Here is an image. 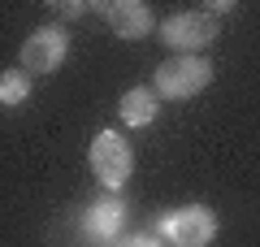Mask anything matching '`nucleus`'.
Masks as SVG:
<instances>
[{
	"instance_id": "obj_5",
	"label": "nucleus",
	"mask_w": 260,
	"mask_h": 247,
	"mask_svg": "<svg viewBox=\"0 0 260 247\" xmlns=\"http://www.w3.org/2000/svg\"><path fill=\"white\" fill-rule=\"evenodd\" d=\"M65 48H70V39L61 26H39L22 48V74H52L65 61Z\"/></svg>"
},
{
	"instance_id": "obj_6",
	"label": "nucleus",
	"mask_w": 260,
	"mask_h": 247,
	"mask_svg": "<svg viewBox=\"0 0 260 247\" xmlns=\"http://www.w3.org/2000/svg\"><path fill=\"white\" fill-rule=\"evenodd\" d=\"M104 18H109L113 35L121 39H143L152 30V9L143 0H117V5H104Z\"/></svg>"
},
{
	"instance_id": "obj_2",
	"label": "nucleus",
	"mask_w": 260,
	"mask_h": 247,
	"mask_svg": "<svg viewBox=\"0 0 260 247\" xmlns=\"http://www.w3.org/2000/svg\"><path fill=\"white\" fill-rule=\"evenodd\" d=\"M217 18L208 9H195V13H178V18H169L165 26H160V39H165L169 48H178L182 56H191V52H200L204 44H213L217 39Z\"/></svg>"
},
{
	"instance_id": "obj_10",
	"label": "nucleus",
	"mask_w": 260,
	"mask_h": 247,
	"mask_svg": "<svg viewBox=\"0 0 260 247\" xmlns=\"http://www.w3.org/2000/svg\"><path fill=\"white\" fill-rule=\"evenodd\" d=\"M56 13H61V18H78V13H83V5H56Z\"/></svg>"
},
{
	"instance_id": "obj_9",
	"label": "nucleus",
	"mask_w": 260,
	"mask_h": 247,
	"mask_svg": "<svg viewBox=\"0 0 260 247\" xmlns=\"http://www.w3.org/2000/svg\"><path fill=\"white\" fill-rule=\"evenodd\" d=\"M26 96H30V74H22V70L0 74V104H22Z\"/></svg>"
},
{
	"instance_id": "obj_3",
	"label": "nucleus",
	"mask_w": 260,
	"mask_h": 247,
	"mask_svg": "<svg viewBox=\"0 0 260 247\" xmlns=\"http://www.w3.org/2000/svg\"><path fill=\"white\" fill-rule=\"evenodd\" d=\"M91 169L109 191H117L130 178V143L117 135V130H100L91 143Z\"/></svg>"
},
{
	"instance_id": "obj_8",
	"label": "nucleus",
	"mask_w": 260,
	"mask_h": 247,
	"mask_svg": "<svg viewBox=\"0 0 260 247\" xmlns=\"http://www.w3.org/2000/svg\"><path fill=\"white\" fill-rule=\"evenodd\" d=\"M117 230H121V204L117 200H104V204H95V208L87 212V234L113 238Z\"/></svg>"
},
{
	"instance_id": "obj_4",
	"label": "nucleus",
	"mask_w": 260,
	"mask_h": 247,
	"mask_svg": "<svg viewBox=\"0 0 260 247\" xmlns=\"http://www.w3.org/2000/svg\"><path fill=\"white\" fill-rule=\"evenodd\" d=\"M165 238L174 247H208L217 234V217L208 208H200V204H191V208H178L165 217Z\"/></svg>"
},
{
	"instance_id": "obj_7",
	"label": "nucleus",
	"mask_w": 260,
	"mask_h": 247,
	"mask_svg": "<svg viewBox=\"0 0 260 247\" xmlns=\"http://www.w3.org/2000/svg\"><path fill=\"white\" fill-rule=\"evenodd\" d=\"M117 113H121L126 126H148V121L156 117V91H148V87H130V91L121 96Z\"/></svg>"
},
{
	"instance_id": "obj_1",
	"label": "nucleus",
	"mask_w": 260,
	"mask_h": 247,
	"mask_svg": "<svg viewBox=\"0 0 260 247\" xmlns=\"http://www.w3.org/2000/svg\"><path fill=\"white\" fill-rule=\"evenodd\" d=\"M213 82V65L200 61V56H174L156 70V91L169 100H191Z\"/></svg>"
},
{
	"instance_id": "obj_11",
	"label": "nucleus",
	"mask_w": 260,
	"mask_h": 247,
	"mask_svg": "<svg viewBox=\"0 0 260 247\" xmlns=\"http://www.w3.org/2000/svg\"><path fill=\"white\" fill-rule=\"evenodd\" d=\"M126 247H160V243H156V238H148V234H143V238H130Z\"/></svg>"
}]
</instances>
